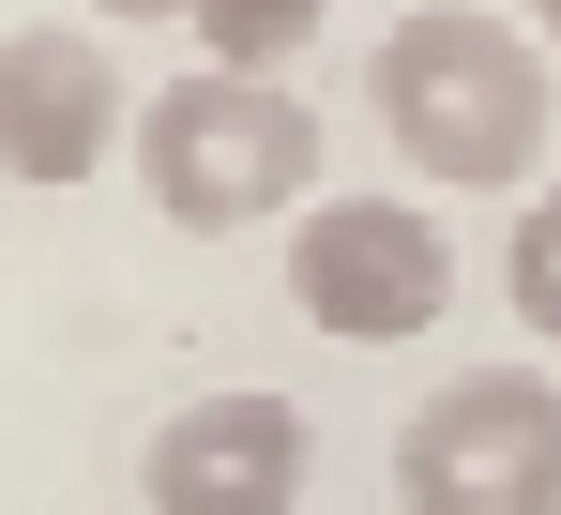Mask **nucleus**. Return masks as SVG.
Masks as SVG:
<instances>
[{
    "mask_svg": "<svg viewBox=\"0 0 561 515\" xmlns=\"http://www.w3.org/2000/svg\"><path fill=\"white\" fill-rule=\"evenodd\" d=\"M501 273H516V319L561 348V182L531 197V228H516V258H501Z\"/></svg>",
    "mask_w": 561,
    "mask_h": 515,
    "instance_id": "obj_8",
    "label": "nucleus"
},
{
    "mask_svg": "<svg viewBox=\"0 0 561 515\" xmlns=\"http://www.w3.org/2000/svg\"><path fill=\"white\" fill-rule=\"evenodd\" d=\"M183 15H197V77H288L334 0H183Z\"/></svg>",
    "mask_w": 561,
    "mask_h": 515,
    "instance_id": "obj_7",
    "label": "nucleus"
},
{
    "mask_svg": "<svg viewBox=\"0 0 561 515\" xmlns=\"http://www.w3.org/2000/svg\"><path fill=\"white\" fill-rule=\"evenodd\" d=\"M304 470H319V439H304L288 394H197L137 455L152 515H304Z\"/></svg>",
    "mask_w": 561,
    "mask_h": 515,
    "instance_id": "obj_5",
    "label": "nucleus"
},
{
    "mask_svg": "<svg viewBox=\"0 0 561 515\" xmlns=\"http://www.w3.org/2000/svg\"><path fill=\"white\" fill-rule=\"evenodd\" d=\"M92 15H183V0H92Z\"/></svg>",
    "mask_w": 561,
    "mask_h": 515,
    "instance_id": "obj_9",
    "label": "nucleus"
},
{
    "mask_svg": "<svg viewBox=\"0 0 561 515\" xmlns=\"http://www.w3.org/2000/svg\"><path fill=\"white\" fill-rule=\"evenodd\" d=\"M288 304L334 348H410V334H440V304H456V243L410 197H319L288 228Z\"/></svg>",
    "mask_w": 561,
    "mask_h": 515,
    "instance_id": "obj_4",
    "label": "nucleus"
},
{
    "mask_svg": "<svg viewBox=\"0 0 561 515\" xmlns=\"http://www.w3.org/2000/svg\"><path fill=\"white\" fill-rule=\"evenodd\" d=\"M410 515H561V379L547 364H456L394 425Z\"/></svg>",
    "mask_w": 561,
    "mask_h": 515,
    "instance_id": "obj_3",
    "label": "nucleus"
},
{
    "mask_svg": "<svg viewBox=\"0 0 561 515\" xmlns=\"http://www.w3.org/2000/svg\"><path fill=\"white\" fill-rule=\"evenodd\" d=\"M365 106L379 137H394V168L440 182V197H501V182L547 168V46L516 31V15H485V0H425V15H394L365 61Z\"/></svg>",
    "mask_w": 561,
    "mask_h": 515,
    "instance_id": "obj_1",
    "label": "nucleus"
},
{
    "mask_svg": "<svg viewBox=\"0 0 561 515\" xmlns=\"http://www.w3.org/2000/svg\"><path fill=\"white\" fill-rule=\"evenodd\" d=\"M122 122H137V91H122V61H106L77 15H46V31H0V168L15 182H92L106 152H122Z\"/></svg>",
    "mask_w": 561,
    "mask_h": 515,
    "instance_id": "obj_6",
    "label": "nucleus"
},
{
    "mask_svg": "<svg viewBox=\"0 0 561 515\" xmlns=\"http://www.w3.org/2000/svg\"><path fill=\"white\" fill-rule=\"evenodd\" d=\"M531 31H547V46H561V0H531Z\"/></svg>",
    "mask_w": 561,
    "mask_h": 515,
    "instance_id": "obj_10",
    "label": "nucleus"
},
{
    "mask_svg": "<svg viewBox=\"0 0 561 515\" xmlns=\"http://www.w3.org/2000/svg\"><path fill=\"white\" fill-rule=\"evenodd\" d=\"M122 152L168 228H259L288 197H319V106L288 77H168L122 122Z\"/></svg>",
    "mask_w": 561,
    "mask_h": 515,
    "instance_id": "obj_2",
    "label": "nucleus"
}]
</instances>
